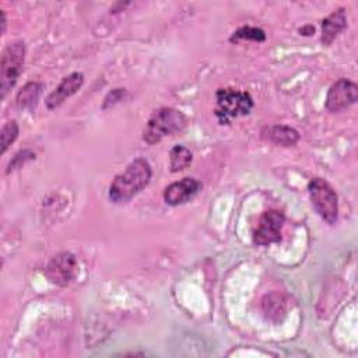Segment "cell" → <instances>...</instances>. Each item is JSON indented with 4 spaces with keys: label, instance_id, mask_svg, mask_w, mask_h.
I'll return each mask as SVG.
<instances>
[{
    "label": "cell",
    "instance_id": "cell-18",
    "mask_svg": "<svg viewBox=\"0 0 358 358\" xmlns=\"http://www.w3.org/2000/svg\"><path fill=\"white\" fill-rule=\"evenodd\" d=\"M32 158H35V154H34V152H31L29 150H22V151H20L18 154H15V157L13 158V161H10L7 172H10V171L15 169L17 166H21V164H24L25 161L32 159Z\"/></svg>",
    "mask_w": 358,
    "mask_h": 358
},
{
    "label": "cell",
    "instance_id": "cell-9",
    "mask_svg": "<svg viewBox=\"0 0 358 358\" xmlns=\"http://www.w3.org/2000/svg\"><path fill=\"white\" fill-rule=\"evenodd\" d=\"M203 185L196 178H183L178 182L168 185L164 190V200L169 206H179L190 201L200 190Z\"/></svg>",
    "mask_w": 358,
    "mask_h": 358
},
{
    "label": "cell",
    "instance_id": "cell-3",
    "mask_svg": "<svg viewBox=\"0 0 358 358\" xmlns=\"http://www.w3.org/2000/svg\"><path fill=\"white\" fill-rule=\"evenodd\" d=\"M215 116L221 124H228L234 117L249 115L253 99L248 91L236 88H220L215 92Z\"/></svg>",
    "mask_w": 358,
    "mask_h": 358
},
{
    "label": "cell",
    "instance_id": "cell-2",
    "mask_svg": "<svg viewBox=\"0 0 358 358\" xmlns=\"http://www.w3.org/2000/svg\"><path fill=\"white\" fill-rule=\"evenodd\" d=\"M186 123L187 119L180 110L173 108H161L148 119L143 131V138L147 144L152 145L166 136L182 131L186 127Z\"/></svg>",
    "mask_w": 358,
    "mask_h": 358
},
{
    "label": "cell",
    "instance_id": "cell-8",
    "mask_svg": "<svg viewBox=\"0 0 358 358\" xmlns=\"http://www.w3.org/2000/svg\"><path fill=\"white\" fill-rule=\"evenodd\" d=\"M358 99V87L348 78L337 80L327 91L326 109L329 112H340Z\"/></svg>",
    "mask_w": 358,
    "mask_h": 358
},
{
    "label": "cell",
    "instance_id": "cell-7",
    "mask_svg": "<svg viewBox=\"0 0 358 358\" xmlns=\"http://www.w3.org/2000/svg\"><path fill=\"white\" fill-rule=\"evenodd\" d=\"M285 215L278 210H267L259 218V225L253 232V242L259 246H267L281 241V228Z\"/></svg>",
    "mask_w": 358,
    "mask_h": 358
},
{
    "label": "cell",
    "instance_id": "cell-14",
    "mask_svg": "<svg viewBox=\"0 0 358 358\" xmlns=\"http://www.w3.org/2000/svg\"><path fill=\"white\" fill-rule=\"evenodd\" d=\"M43 90V84L42 83H36V81H31L27 83L17 94L15 102L18 109H27L29 112H32L39 101V96L42 94Z\"/></svg>",
    "mask_w": 358,
    "mask_h": 358
},
{
    "label": "cell",
    "instance_id": "cell-10",
    "mask_svg": "<svg viewBox=\"0 0 358 358\" xmlns=\"http://www.w3.org/2000/svg\"><path fill=\"white\" fill-rule=\"evenodd\" d=\"M83 83H84L83 73L74 71V73L66 76L60 81V84L48 95V98H46L48 109H56L59 105H62L66 98L74 95L81 88Z\"/></svg>",
    "mask_w": 358,
    "mask_h": 358
},
{
    "label": "cell",
    "instance_id": "cell-17",
    "mask_svg": "<svg viewBox=\"0 0 358 358\" xmlns=\"http://www.w3.org/2000/svg\"><path fill=\"white\" fill-rule=\"evenodd\" d=\"M18 123L15 120H10L7 123H4V126L1 127L0 131V140H1V154H4L7 151V148L11 145V143L15 141V138L18 137Z\"/></svg>",
    "mask_w": 358,
    "mask_h": 358
},
{
    "label": "cell",
    "instance_id": "cell-1",
    "mask_svg": "<svg viewBox=\"0 0 358 358\" xmlns=\"http://www.w3.org/2000/svg\"><path fill=\"white\" fill-rule=\"evenodd\" d=\"M151 165L144 158L133 159L126 169L116 175L109 186V200L115 204L127 203L151 180Z\"/></svg>",
    "mask_w": 358,
    "mask_h": 358
},
{
    "label": "cell",
    "instance_id": "cell-16",
    "mask_svg": "<svg viewBox=\"0 0 358 358\" xmlns=\"http://www.w3.org/2000/svg\"><path fill=\"white\" fill-rule=\"evenodd\" d=\"M241 39L253 41V42H264L266 41V32L262 28L245 25V27H241L239 29H236L229 38L231 42H238Z\"/></svg>",
    "mask_w": 358,
    "mask_h": 358
},
{
    "label": "cell",
    "instance_id": "cell-13",
    "mask_svg": "<svg viewBox=\"0 0 358 358\" xmlns=\"http://www.w3.org/2000/svg\"><path fill=\"white\" fill-rule=\"evenodd\" d=\"M262 136L267 138L268 141L282 145V147H291L295 145L299 140V133L289 126L285 124H274V126H267L263 129Z\"/></svg>",
    "mask_w": 358,
    "mask_h": 358
},
{
    "label": "cell",
    "instance_id": "cell-6",
    "mask_svg": "<svg viewBox=\"0 0 358 358\" xmlns=\"http://www.w3.org/2000/svg\"><path fill=\"white\" fill-rule=\"evenodd\" d=\"M78 271L77 257L71 252H60L45 267L46 278L59 287L69 285Z\"/></svg>",
    "mask_w": 358,
    "mask_h": 358
},
{
    "label": "cell",
    "instance_id": "cell-20",
    "mask_svg": "<svg viewBox=\"0 0 358 358\" xmlns=\"http://www.w3.org/2000/svg\"><path fill=\"white\" fill-rule=\"evenodd\" d=\"M1 25H3L1 32L4 34V31H6V13L4 11H1Z\"/></svg>",
    "mask_w": 358,
    "mask_h": 358
},
{
    "label": "cell",
    "instance_id": "cell-11",
    "mask_svg": "<svg viewBox=\"0 0 358 358\" xmlns=\"http://www.w3.org/2000/svg\"><path fill=\"white\" fill-rule=\"evenodd\" d=\"M347 28V17L344 8H338L327 15L322 21V36L320 41L323 45H330L338 34Z\"/></svg>",
    "mask_w": 358,
    "mask_h": 358
},
{
    "label": "cell",
    "instance_id": "cell-15",
    "mask_svg": "<svg viewBox=\"0 0 358 358\" xmlns=\"http://www.w3.org/2000/svg\"><path fill=\"white\" fill-rule=\"evenodd\" d=\"M193 155L185 145H173L169 151V168L171 172H179L186 169L192 164Z\"/></svg>",
    "mask_w": 358,
    "mask_h": 358
},
{
    "label": "cell",
    "instance_id": "cell-19",
    "mask_svg": "<svg viewBox=\"0 0 358 358\" xmlns=\"http://www.w3.org/2000/svg\"><path fill=\"white\" fill-rule=\"evenodd\" d=\"M299 32H301V35L309 36V35H312L315 32V27L313 25H305V27L299 28Z\"/></svg>",
    "mask_w": 358,
    "mask_h": 358
},
{
    "label": "cell",
    "instance_id": "cell-4",
    "mask_svg": "<svg viewBox=\"0 0 358 358\" xmlns=\"http://www.w3.org/2000/svg\"><path fill=\"white\" fill-rule=\"evenodd\" d=\"M308 192L313 208L327 224H334L338 217V200L334 189L322 178H313L308 183Z\"/></svg>",
    "mask_w": 358,
    "mask_h": 358
},
{
    "label": "cell",
    "instance_id": "cell-12",
    "mask_svg": "<svg viewBox=\"0 0 358 358\" xmlns=\"http://www.w3.org/2000/svg\"><path fill=\"white\" fill-rule=\"evenodd\" d=\"M262 310L267 320L278 323L281 322L288 310V301L282 294L271 292L262 299Z\"/></svg>",
    "mask_w": 358,
    "mask_h": 358
},
{
    "label": "cell",
    "instance_id": "cell-5",
    "mask_svg": "<svg viewBox=\"0 0 358 358\" xmlns=\"http://www.w3.org/2000/svg\"><path fill=\"white\" fill-rule=\"evenodd\" d=\"M25 57V43L22 41L13 42L7 45L1 55L0 63V90L1 98L15 85L24 64Z\"/></svg>",
    "mask_w": 358,
    "mask_h": 358
}]
</instances>
